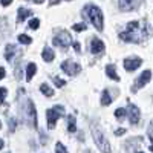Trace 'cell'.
Returning <instances> with one entry per match:
<instances>
[{
	"instance_id": "6da1fadb",
	"label": "cell",
	"mask_w": 153,
	"mask_h": 153,
	"mask_svg": "<svg viewBox=\"0 0 153 153\" xmlns=\"http://www.w3.org/2000/svg\"><path fill=\"white\" fill-rule=\"evenodd\" d=\"M152 34V28L147 23L143 22H130L127 25V28L124 32L120 34L121 40L130 42V43H141Z\"/></svg>"
},
{
	"instance_id": "7a4b0ae2",
	"label": "cell",
	"mask_w": 153,
	"mask_h": 153,
	"mask_svg": "<svg viewBox=\"0 0 153 153\" xmlns=\"http://www.w3.org/2000/svg\"><path fill=\"white\" fill-rule=\"evenodd\" d=\"M84 14L89 16L92 25H94L98 31H103V12H101L97 6H94V5L86 6V8H84Z\"/></svg>"
},
{
	"instance_id": "3957f363",
	"label": "cell",
	"mask_w": 153,
	"mask_h": 153,
	"mask_svg": "<svg viewBox=\"0 0 153 153\" xmlns=\"http://www.w3.org/2000/svg\"><path fill=\"white\" fill-rule=\"evenodd\" d=\"M92 135L95 138V143H97L98 149L103 153H110V144L107 141V138L103 135V132H101L97 126H92Z\"/></svg>"
},
{
	"instance_id": "277c9868",
	"label": "cell",
	"mask_w": 153,
	"mask_h": 153,
	"mask_svg": "<svg viewBox=\"0 0 153 153\" xmlns=\"http://www.w3.org/2000/svg\"><path fill=\"white\" fill-rule=\"evenodd\" d=\"M63 112H65V107H61V106H55L54 109L48 110V126H49V129H54L55 127L57 120L63 117Z\"/></svg>"
},
{
	"instance_id": "5b68a950",
	"label": "cell",
	"mask_w": 153,
	"mask_h": 153,
	"mask_svg": "<svg viewBox=\"0 0 153 153\" xmlns=\"http://www.w3.org/2000/svg\"><path fill=\"white\" fill-rule=\"evenodd\" d=\"M54 45L55 46H60V48H63V49H68L71 45H72V38H71V35H69V32H66V31H61L60 34H57L55 37H54Z\"/></svg>"
},
{
	"instance_id": "8992f818",
	"label": "cell",
	"mask_w": 153,
	"mask_h": 153,
	"mask_svg": "<svg viewBox=\"0 0 153 153\" xmlns=\"http://www.w3.org/2000/svg\"><path fill=\"white\" fill-rule=\"evenodd\" d=\"M61 69L65 71L68 75H76V74H80L81 66L78 65V63L72 61V60H66V61L61 63Z\"/></svg>"
},
{
	"instance_id": "52a82bcc",
	"label": "cell",
	"mask_w": 153,
	"mask_h": 153,
	"mask_svg": "<svg viewBox=\"0 0 153 153\" xmlns=\"http://www.w3.org/2000/svg\"><path fill=\"white\" fill-rule=\"evenodd\" d=\"M143 3V0H120V8L126 12L136 9L139 5Z\"/></svg>"
},
{
	"instance_id": "ba28073f",
	"label": "cell",
	"mask_w": 153,
	"mask_h": 153,
	"mask_svg": "<svg viewBox=\"0 0 153 153\" xmlns=\"http://www.w3.org/2000/svg\"><path fill=\"white\" fill-rule=\"evenodd\" d=\"M150 78H152V71H144L141 75H139V78H138V81H136V84H135V87H133V92L136 91V89L146 86V84L150 81Z\"/></svg>"
},
{
	"instance_id": "9c48e42d",
	"label": "cell",
	"mask_w": 153,
	"mask_h": 153,
	"mask_svg": "<svg viewBox=\"0 0 153 153\" xmlns=\"http://www.w3.org/2000/svg\"><path fill=\"white\" fill-rule=\"evenodd\" d=\"M16 55H20V49L17 46H14V45H8L6 49H5V58L12 63L14 58H16Z\"/></svg>"
},
{
	"instance_id": "30bf717a",
	"label": "cell",
	"mask_w": 153,
	"mask_h": 153,
	"mask_svg": "<svg viewBox=\"0 0 153 153\" xmlns=\"http://www.w3.org/2000/svg\"><path fill=\"white\" fill-rule=\"evenodd\" d=\"M141 63H143L141 58H126L124 60V68H126V71L132 72V71H135L141 66Z\"/></svg>"
},
{
	"instance_id": "8fae6325",
	"label": "cell",
	"mask_w": 153,
	"mask_h": 153,
	"mask_svg": "<svg viewBox=\"0 0 153 153\" xmlns=\"http://www.w3.org/2000/svg\"><path fill=\"white\" fill-rule=\"evenodd\" d=\"M129 121L133 126L139 123V109L135 104H129Z\"/></svg>"
},
{
	"instance_id": "7c38bea8",
	"label": "cell",
	"mask_w": 153,
	"mask_h": 153,
	"mask_svg": "<svg viewBox=\"0 0 153 153\" xmlns=\"http://www.w3.org/2000/svg\"><path fill=\"white\" fill-rule=\"evenodd\" d=\"M91 49H92V54L95 55H101L104 52V43L98 40V38H94L92 40V45H91Z\"/></svg>"
},
{
	"instance_id": "4fadbf2b",
	"label": "cell",
	"mask_w": 153,
	"mask_h": 153,
	"mask_svg": "<svg viewBox=\"0 0 153 153\" xmlns=\"http://www.w3.org/2000/svg\"><path fill=\"white\" fill-rule=\"evenodd\" d=\"M29 16H32V11H31V9L20 8V9H19V17H17V22H25Z\"/></svg>"
},
{
	"instance_id": "5bb4252c",
	"label": "cell",
	"mask_w": 153,
	"mask_h": 153,
	"mask_svg": "<svg viewBox=\"0 0 153 153\" xmlns=\"http://www.w3.org/2000/svg\"><path fill=\"white\" fill-rule=\"evenodd\" d=\"M106 72H107V75L110 76L112 80L120 81V76H118L117 71H115V65H107V66H106Z\"/></svg>"
},
{
	"instance_id": "9a60e30c",
	"label": "cell",
	"mask_w": 153,
	"mask_h": 153,
	"mask_svg": "<svg viewBox=\"0 0 153 153\" xmlns=\"http://www.w3.org/2000/svg\"><path fill=\"white\" fill-rule=\"evenodd\" d=\"M35 71H37V66L34 65V63H29L28 68H26V81H31V80H32Z\"/></svg>"
},
{
	"instance_id": "2e32d148",
	"label": "cell",
	"mask_w": 153,
	"mask_h": 153,
	"mask_svg": "<svg viewBox=\"0 0 153 153\" xmlns=\"http://www.w3.org/2000/svg\"><path fill=\"white\" fill-rule=\"evenodd\" d=\"M54 58H55V54H54V51H52V49H49V48H46V49L43 51V60L49 63V61H52Z\"/></svg>"
},
{
	"instance_id": "e0dca14e",
	"label": "cell",
	"mask_w": 153,
	"mask_h": 153,
	"mask_svg": "<svg viewBox=\"0 0 153 153\" xmlns=\"http://www.w3.org/2000/svg\"><path fill=\"white\" fill-rule=\"evenodd\" d=\"M40 91H42V94L46 95V97H54V91H52V89H51L48 84H42V86H40Z\"/></svg>"
},
{
	"instance_id": "ac0fdd59",
	"label": "cell",
	"mask_w": 153,
	"mask_h": 153,
	"mask_svg": "<svg viewBox=\"0 0 153 153\" xmlns=\"http://www.w3.org/2000/svg\"><path fill=\"white\" fill-rule=\"evenodd\" d=\"M110 103H112V98H110L109 92L104 91V92H103V97H101V104H103V106H109Z\"/></svg>"
},
{
	"instance_id": "d6986e66",
	"label": "cell",
	"mask_w": 153,
	"mask_h": 153,
	"mask_svg": "<svg viewBox=\"0 0 153 153\" xmlns=\"http://www.w3.org/2000/svg\"><path fill=\"white\" fill-rule=\"evenodd\" d=\"M19 42H20L22 45H31V43H32V38H31L29 35L22 34V35H19Z\"/></svg>"
},
{
	"instance_id": "ffe728a7",
	"label": "cell",
	"mask_w": 153,
	"mask_h": 153,
	"mask_svg": "<svg viewBox=\"0 0 153 153\" xmlns=\"http://www.w3.org/2000/svg\"><path fill=\"white\" fill-rule=\"evenodd\" d=\"M126 115H127L126 109H117V110H115V117H117V120H120V121L126 118Z\"/></svg>"
},
{
	"instance_id": "44dd1931",
	"label": "cell",
	"mask_w": 153,
	"mask_h": 153,
	"mask_svg": "<svg viewBox=\"0 0 153 153\" xmlns=\"http://www.w3.org/2000/svg\"><path fill=\"white\" fill-rule=\"evenodd\" d=\"M68 120H69V127H68V130L72 133V132H75V130H76V127H75V118L71 115V117H69Z\"/></svg>"
},
{
	"instance_id": "7402d4cb",
	"label": "cell",
	"mask_w": 153,
	"mask_h": 153,
	"mask_svg": "<svg viewBox=\"0 0 153 153\" xmlns=\"http://www.w3.org/2000/svg\"><path fill=\"white\" fill-rule=\"evenodd\" d=\"M38 26H40V20H38V19H32V20L29 22V28H31V29H37Z\"/></svg>"
},
{
	"instance_id": "603a6c76",
	"label": "cell",
	"mask_w": 153,
	"mask_h": 153,
	"mask_svg": "<svg viewBox=\"0 0 153 153\" xmlns=\"http://www.w3.org/2000/svg\"><path fill=\"white\" fill-rule=\"evenodd\" d=\"M55 152L57 153H68V150H66V147L63 146L61 143H57V147H55Z\"/></svg>"
},
{
	"instance_id": "cb8c5ba5",
	"label": "cell",
	"mask_w": 153,
	"mask_h": 153,
	"mask_svg": "<svg viewBox=\"0 0 153 153\" xmlns=\"http://www.w3.org/2000/svg\"><path fill=\"white\" fill-rule=\"evenodd\" d=\"M84 29H86V25H84V23L74 25V31H76V32H81V31H84Z\"/></svg>"
},
{
	"instance_id": "d4e9b609",
	"label": "cell",
	"mask_w": 153,
	"mask_h": 153,
	"mask_svg": "<svg viewBox=\"0 0 153 153\" xmlns=\"http://www.w3.org/2000/svg\"><path fill=\"white\" fill-rule=\"evenodd\" d=\"M54 81H55L57 87H63V86L66 84V81H65V80H60V78H57V76H54Z\"/></svg>"
},
{
	"instance_id": "484cf974",
	"label": "cell",
	"mask_w": 153,
	"mask_h": 153,
	"mask_svg": "<svg viewBox=\"0 0 153 153\" xmlns=\"http://www.w3.org/2000/svg\"><path fill=\"white\" fill-rule=\"evenodd\" d=\"M147 135H149V138H150V141L153 143V121H152V124H150V129L147 130Z\"/></svg>"
},
{
	"instance_id": "4316f807",
	"label": "cell",
	"mask_w": 153,
	"mask_h": 153,
	"mask_svg": "<svg viewBox=\"0 0 153 153\" xmlns=\"http://www.w3.org/2000/svg\"><path fill=\"white\" fill-rule=\"evenodd\" d=\"M11 2H12V0H2V5H3V6H8Z\"/></svg>"
},
{
	"instance_id": "83f0119b",
	"label": "cell",
	"mask_w": 153,
	"mask_h": 153,
	"mask_svg": "<svg viewBox=\"0 0 153 153\" xmlns=\"http://www.w3.org/2000/svg\"><path fill=\"white\" fill-rule=\"evenodd\" d=\"M115 133H117V135H124V133H126V130H124V129H118Z\"/></svg>"
},
{
	"instance_id": "f1b7e54d",
	"label": "cell",
	"mask_w": 153,
	"mask_h": 153,
	"mask_svg": "<svg viewBox=\"0 0 153 153\" xmlns=\"http://www.w3.org/2000/svg\"><path fill=\"white\" fill-rule=\"evenodd\" d=\"M74 48H75L76 52H80V43H74Z\"/></svg>"
},
{
	"instance_id": "f546056e",
	"label": "cell",
	"mask_w": 153,
	"mask_h": 153,
	"mask_svg": "<svg viewBox=\"0 0 153 153\" xmlns=\"http://www.w3.org/2000/svg\"><path fill=\"white\" fill-rule=\"evenodd\" d=\"M34 2H35V3H43L45 0H34Z\"/></svg>"
},
{
	"instance_id": "4dcf8cb0",
	"label": "cell",
	"mask_w": 153,
	"mask_h": 153,
	"mask_svg": "<svg viewBox=\"0 0 153 153\" xmlns=\"http://www.w3.org/2000/svg\"><path fill=\"white\" fill-rule=\"evenodd\" d=\"M150 150H152V152H153V146H152V147H150Z\"/></svg>"
},
{
	"instance_id": "1f68e13d",
	"label": "cell",
	"mask_w": 153,
	"mask_h": 153,
	"mask_svg": "<svg viewBox=\"0 0 153 153\" xmlns=\"http://www.w3.org/2000/svg\"><path fill=\"white\" fill-rule=\"evenodd\" d=\"M138 153H143V152H138Z\"/></svg>"
}]
</instances>
